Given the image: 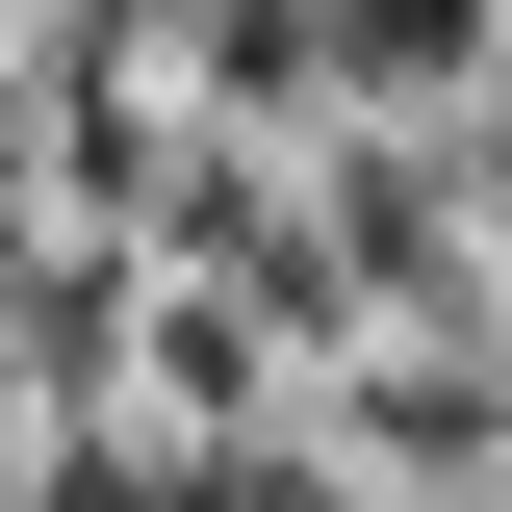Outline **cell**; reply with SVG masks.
Masks as SVG:
<instances>
[{
	"instance_id": "cell-1",
	"label": "cell",
	"mask_w": 512,
	"mask_h": 512,
	"mask_svg": "<svg viewBox=\"0 0 512 512\" xmlns=\"http://www.w3.org/2000/svg\"><path fill=\"white\" fill-rule=\"evenodd\" d=\"M333 77H487V0H333Z\"/></svg>"
}]
</instances>
